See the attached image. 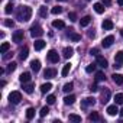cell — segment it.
<instances>
[{"instance_id":"35","label":"cell","mask_w":123,"mask_h":123,"mask_svg":"<svg viewBox=\"0 0 123 123\" xmlns=\"http://www.w3.org/2000/svg\"><path fill=\"white\" fill-rule=\"evenodd\" d=\"M48 113H49V107H48V106H45V107H42V109H41V111H39V116H41V117H45Z\"/></svg>"},{"instance_id":"49","label":"cell","mask_w":123,"mask_h":123,"mask_svg":"<svg viewBox=\"0 0 123 123\" xmlns=\"http://www.w3.org/2000/svg\"><path fill=\"white\" fill-rule=\"evenodd\" d=\"M119 113H120V116H123V109H122V110H120Z\"/></svg>"},{"instance_id":"33","label":"cell","mask_w":123,"mask_h":123,"mask_svg":"<svg viewBox=\"0 0 123 123\" xmlns=\"http://www.w3.org/2000/svg\"><path fill=\"white\" fill-rule=\"evenodd\" d=\"M68 119H70L71 122H75V123H80V122H81V116H78V114H70Z\"/></svg>"},{"instance_id":"24","label":"cell","mask_w":123,"mask_h":123,"mask_svg":"<svg viewBox=\"0 0 123 123\" xmlns=\"http://www.w3.org/2000/svg\"><path fill=\"white\" fill-rule=\"evenodd\" d=\"M23 91H25V93H28V94H32V93H33V84L23 83Z\"/></svg>"},{"instance_id":"41","label":"cell","mask_w":123,"mask_h":123,"mask_svg":"<svg viewBox=\"0 0 123 123\" xmlns=\"http://www.w3.org/2000/svg\"><path fill=\"white\" fill-rule=\"evenodd\" d=\"M68 19H70L71 22H75V20H77V13H74V12H70V13H68Z\"/></svg>"},{"instance_id":"27","label":"cell","mask_w":123,"mask_h":123,"mask_svg":"<svg viewBox=\"0 0 123 123\" xmlns=\"http://www.w3.org/2000/svg\"><path fill=\"white\" fill-rule=\"evenodd\" d=\"M9 49H10V43L9 42H3L2 46H0V54H6Z\"/></svg>"},{"instance_id":"42","label":"cell","mask_w":123,"mask_h":123,"mask_svg":"<svg viewBox=\"0 0 123 123\" xmlns=\"http://www.w3.org/2000/svg\"><path fill=\"white\" fill-rule=\"evenodd\" d=\"M96 65H97V62H96V64H90V65H87L86 71H87V73H93V71L96 70Z\"/></svg>"},{"instance_id":"14","label":"cell","mask_w":123,"mask_h":123,"mask_svg":"<svg viewBox=\"0 0 123 123\" xmlns=\"http://www.w3.org/2000/svg\"><path fill=\"white\" fill-rule=\"evenodd\" d=\"M74 29H70V32H68V38L71 39V41H74V42H78L80 39H81V35H78V33H75V32H73Z\"/></svg>"},{"instance_id":"38","label":"cell","mask_w":123,"mask_h":123,"mask_svg":"<svg viewBox=\"0 0 123 123\" xmlns=\"http://www.w3.org/2000/svg\"><path fill=\"white\" fill-rule=\"evenodd\" d=\"M73 87H74V84H73V83H67V84L64 86V88H62V90H64L65 93H70V91L73 90Z\"/></svg>"},{"instance_id":"3","label":"cell","mask_w":123,"mask_h":123,"mask_svg":"<svg viewBox=\"0 0 123 123\" xmlns=\"http://www.w3.org/2000/svg\"><path fill=\"white\" fill-rule=\"evenodd\" d=\"M42 35H43V29L39 25H33L31 28V36L32 38H41Z\"/></svg>"},{"instance_id":"7","label":"cell","mask_w":123,"mask_h":123,"mask_svg":"<svg viewBox=\"0 0 123 123\" xmlns=\"http://www.w3.org/2000/svg\"><path fill=\"white\" fill-rule=\"evenodd\" d=\"M110 100V90L109 88H104L103 91H101V97H100V101L103 103V104H107V101Z\"/></svg>"},{"instance_id":"46","label":"cell","mask_w":123,"mask_h":123,"mask_svg":"<svg viewBox=\"0 0 123 123\" xmlns=\"http://www.w3.org/2000/svg\"><path fill=\"white\" fill-rule=\"evenodd\" d=\"M87 35H88V38H94V36H96V32L91 29V31H88V33H87Z\"/></svg>"},{"instance_id":"21","label":"cell","mask_w":123,"mask_h":123,"mask_svg":"<svg viewBox=\"0 0 123 123\" xmlns=\"http://www.w3.org/2000/svg\"><path fill=\"white\" fill-rule=\"evenodd\" d=\"M90 22H91V16H84V18H81L80 25H81L83 28H86V26H88V25H90Z\"/></svg>"},{"instance_id":"34","label":"cell","mask_w":123,"mask_h":123,"mask_svg":"<svg viewBox=\"0 0 123 123\" xmlns=\"http://www.w3.org/2000/svg\"><path fill=\"white\" fill-rule=\"evenodd\" d=\"M114 101L116 104H123V93H119L114 96Z\"/></svg>"},{"instance_id":"13","label":"cell","mask_w":123,"mask_h":123,"mask_svg":"<svg viewBox=\"0 0 123 123\" xmlns=\"http://www.w3.org/2000/svg\"><path fill=\"white\" fill-rule=\"evenodd\" d=\"M113 22L111 20H109V19H106V20H103V23H101V28L104 29V31H111L113 29Z\"/></svg>"},{"instance_id":"50","label":"cell","mask_w":123,"mask_h":123,"mask_svg":"<svg viewBox=\"0 0 123 123\" xmlns=\"http://www.w3.org/2000/svg\"><path fill=\"white\" fill-rule=\"evenodd\" d=\"M120 35H122V36H123V29H122V31H120Z\"/></svg>"},{"instance_id":"31","label":"cell","mask_w":123,"mask_h":123,"mask_svg":"<svg viewBox=\"0 0 123 123\" xmlns=\"http://www.w3.org/2000/svg\"><path fill=\"white\" fill-rule=\"evenodd\" d=\"M70 70H71V64L68 62V64H65V65H64L62 71H61V74H62V77H67V75H68V73H70Z\"/></svg>"},{"instance_id":"30","label":"cell","mask_w":123,"mask_h":123,"mask_svg":"<svg viewBox=\"0 0 123 123\" xmlns=\"http://www.w3.org/2000/svg\"><path fill=\"white\" fill-rule=\"evenodd\" d=\"M33 116H35V109H33V107H29V109L26 110V119H28V120H32Z\"/></svg>"},{"instance_id":"25","label":"cell","mask_w":123,"mask_h":123,"mask_svg":"<svg viewBox=\"0 0 123 123\" xmlns=\"http://www.w3.org/2000/svg\"><path fill=\"white\" fill-rule=\"evenodd\" d=\"M51 88H52V84H51V83H45V84H42V86H41V93H42V94H45V93H48Z\"/></svg>"},{"instance_id":"16","label":"cell","mask_w":123,"mask_h":123,"mask_svg":"<svg viewBox=\"0 0 123 123\" xmlns=\"http://www.w3.org/2000/svg\"><path fill=\"white\" fill-rule=\"evenodd\" d=\"M19 81L23 84V83H29L31 81V73H22L20 77H19Z\"/></svg>"},{"instance_id":"22","label":"cell","mask_w":123,"mask_h":123,"mask_svg":"<svg viewBox=\"0 0 123 123\" xmlns=\"http://www.w3.org/2000/svg\"><path fill=\"white\" fill-rule=\"evenodd\" d=\"M111 77H113V81H114L116 84H119V86L123 84V75H122V74H113Z\"/></svg>"},{"instance_id":"8","label":"cell","mask_w":123,"mask_h":123,"mask_svg":"<svg viewBox=\"0 0 123 123\" xmlns=\"http://www.w3.org/2000/svg\"><path fill=\"white\" fill-rule=\"evenodd\" d=\"M113 42H114V36H113V35H109V36H106V38L101 41V45H103L104 48H109V46L113 45Z\"/></svg>"},{"instance_id":"6","label":"cell","mask_w":123,"mask_h":123,"mask_svg":"<svg viewBox=\"0 0 123 123\" xmlns=\"http://www.w3.org/2000/svg\"><path fill=\"white\" fill-rule=\"evenodd\" d=\"M94 104H96V98H94V97H86V98L81 101V107H83V109H87V107L94 106Z\"/></svg>"},{"instance_id":"17","label":"cell","mask_w":123,"mask_h":123,"mask_svg":"<svg viewBox=\"0 0 123 123\" xmlns=\"http://www.w3.org/2000/svg\"><path fill=\"white\" fill-rule=\"evenodd\" d=\"M28 55H29V49H28V46H23V48L20 49V52H19V58L23 61V59L28 58Z\"/></svg>"},{"instance_id":"12","label":"cell","mask_w":123,"mask_h":123,"mask_svg":"<svg viewBox=\"0 0 123 123\" xmlns=\"http://www.w3.org/2000/svg\"><path fill=\"white\" fill-rule=\"evenodd\" d=\"M97 65L98 67H101V68H106L109 64H107V59L104 58V56H101V55H97Z\"/></svg>"},{"instance_id":"15","label":"cell","mask_w":123,"mask_h":123,"mask_svg":"<svg viewBox=\"0 0 123 123\" xmlns=\"http://www.w3.org/2000/svg\"><path fill=\"white\" fill-rule=\"evenodd\" d=\"M45 45H46V42H45V41H42V39H38V41H35V42H33V46H35V49H36V51L43 49V48H45Z\"/></svg>"},{"instance_id":"19","label":"cell","mask_w":123,"mask_h":123,"mask_svg":"<svg viewBox=\"0 0 123 123\" xmlns=\"http://www.w3.org/2000/svg\"><path fill=\"white\" fill-rule=\"evenodd\" d=\"M94 10H96V13H98V15H101V13H104V5L103 3H94Z\"/></svg>"},{"instance_id":"5","label":"cell","mask_w":123,"mask_h":123,"mask_svg":"<svg viewBox=\"0 0 123 123\" xmlns=\"http://www.w3.org/2000/svg\"><path fill=\"white\" fill-rule=\"evenodd\" d=\"M123 64V51H119L114 56V68H120Z\"/></svg>"},{"instance_id":"40","label":"cell","mask_w":123,"mask_h":123,"mask_svg":"<svg viewBox=\"0 0 123 123\" xmlns=\"http://www.w3.org/2000/svg\"><path fill=\"white\" fill-rule=\"evenodd\" d=\"M55 100H56V97H55L54 94H51V96H48V97H46V103H48V104H54V103H55Z\"/></svg>"},{"instance_id":"45","label":"cell","mask_w":123,"mask_h":123,"mask_svg":"<svg viewBox=\"0 0 123 123\" xmlns=\"http://www.w3.org/2000/svg\"><path fill=\"white\" fill-rule=\"evenodd\" d=\"M101 3H103L104 6H110V5H111V0H101Z\"/></svg>"},{"instance_id":"52","label":"cell","mask_w":123,"mask_h":123,"mask_svg":"<svg viewBox=\"0 0 123 123\" xmlns=\"http://www.w3.org/2000/svg\"><path fill=\"white\" fill-rule=\"evenodd\" d=\"M87 2H90V0H87Z\"/></svg>"},{"instance_id":"43","label":"cell","mask_w":123,"mask_h":123,"mask_svg":"<svg viewBox=\"0 0 123 123\" xmlns=\"http://www.w3.org/2000/svg\"><path fill=\"white\" fill-rule=\"evenodd\" d=\"M5 25H6L7 28H13L15 22H13V20H10V19H6V20H5Z\"/></svg>"},{"instance_id":"20","label":"cell","mask_w":123,"mask_h":123,"mask_svg":"<svg viewBox=\"0 0 123 123\" xmlns=\"http://www.w3.org/2000/svg\"><path fill=\"white\" fill-rule=\"evenodd\" d=\"M73 54H74V49H73L71 46H67V48H64V51H62V56H64V58H70Z\"/></svg>"},{"instance_id":"44","label":"cell","mask_w":123,"mask_h":123,"mask_svg":"<svg viewBox=\"0 0 123 123\" xmlns=\"http://www.w3.org/2000/svg\"><path fill=\"white\" fill-rule=\"evenodd\" d=\"M90 54L94 55V56H97V55H98V49H97V48H93V49H90Z\"/></svg>"},{"instance_id":"29","label":"cell","mask_w":123,"mask_h":123,"mask_svg":"<svg viewBox=\"0 0 123 123\" xmlns=\"http://www.w3.org/2000/svg\"><path fill=\"white\" fill-rule=\"evenodd\" d=\"M74 101H75V96H73V94H71V96H65V97H64V103H65L67 106H68V104H73Z\"/></svg>"},{"instance_id":"51","label":"cell","mask_w":123,"mask_h":123,"mask_svg":"<svg viewBox=\"0 0 123 123\" xmlns=\"http://www.w3.org/2000/svg\"><path fill=\"white\" fill-rule=\"evenodd\" d=\"M58 2H67V0H58Z\"/></svg>"},{"instance_id":"36","label":"cell","mask_w":123,"mask_h":123,"mask_svg":"<svg viewBox=\"0 0 123 123\" xmlns=\"http://www.w3.org/2000/svg\"><path fill=\"white\" fill-rule=\"evenodd\" d=\"M51 13H52V15H59V13H62V7H59V6H55V7H52Z\"/></svg>"},{"instance_id":"32","label":"cell","mask_w":123,"mask_h":123,"mask_svg":"<svg viewBox=\"0 0 123 123\" xmlns=\"http://www.w3.org/2000/svg\"><path fill=\"white\" fill-rule=\"evenodd\" d=\"M104 80H106V75H104L103 71L96 73V81H104Z\"/></svg>"},{"instance_id":"23","label":"cell","mask_w":123,"mask_h":123,"mask_svg":"<svg viewBox=\"0 0 123 123\" xmlns=\"http://www.w3.org/2000/svg\"><path fill=\"white\" fill-rule=\"evenodd\" d=\"M52 26H54L55 29H62V28H65V23H64L62 20L58 19V20H54V22H52Z\"/></svg>"},{"instance_id":"10","label":"cell","mask_w":123,"mask_h":123,"mask_svg":"<svg viewBox=\"0 0 123 123\" xmlns=\"http://www.w3.org/2000/svg\"><path fill=\"white\" fill-rule=\"evenodd\" d=\"M31 68H32L33 73H38V71L41 70V61H39V59H33V61H31Z\"/></svg>"},{"instance_id":"1","label":"cell","mask_w":123,"mask_h":123,"mask_svg":"<svg viewBox=\"0 0 123 123\" xmlns=\"http://www.w3.org/2000/svg\"><path fill=\"white\" fill-rule=\"evenodd\" d=\"M32 16V9L29 6H20L18 12V20L20 22H28Z\"/></svg>"},{"instance_id":"47","label":"cell","mask_w":123,"mask_h":123,"mask_svg":"<svg viewBox=\"0 0 123 123\" xmlns=\"http://www.w3.org/2000/svg\"><path fill=\"white\" fill-rule=\"evenodd\" d=\"M90 90H91V91H97V90H98V87H97V84H91V87H90Z\"/></svg>"},{"instance_id":"4","label":"cell","mask_w":123,"mask_h":123,"mask_svg":"<svg viewBox=\"0 0 123 123\" xmlns=\"http://www.w3.org/2000/svg\"><path fill=\"white\" fill-rule=\"evenodd\" d=\"M46 56H48V61H49V62H52V64H56L58 61H59V55H58V52L55 49H51L46 54Z\"/></svg>"},{"instance_id":"2","label":"cell","mask_w":123,"mask_h":123,"mask_svg":"<svg viewBox=\"0 0 123 123\" xmlns=\"http://www.w3.org/2000/svg\"><path fill=\"white\" fill-rule=\"evenodd\" d=\"M20 100H22L20 91H12V93L9 94V101H10V104H19Z\"/></svg>"},{"instance_id":"48","label":"cell","mask_w":123,"mask_h":123,"mask_svg":"<svg viewBox=\"0 0 123 123\" xmlns=\"http://www.w3.org/2000/svg\"><path fill=\"white\" fill-rule=\"evenodd\" d=\"M117 3H119V6H123V0H117Z\"/></svg>"},{"instance_id":"28","label":"cell","mask_w":123,"mask_h":123,"mask_svg":"<svg viewBox=\"0 0 123 123\" xmlns=\"http://www.w3.org/2000/svg\"><path fill=\"white\" fill-rule=\"evenodd\" d=\"M38 13H39L41 18H46V16H48V9H46V6H41L39 10H38Z\"/></svg>"},{"instance_id":"26","label":"cell","mask_w":123,"mask_h":123,"mask_svg":"<svg viewBox=\"0 0 123 123\" xmlns=\"http://www.w3.org/2000/svg\"><path fill=\"white\" fill-rule=\"evenodd\" d=\"M88 119H90L91 122H98V120H101V117H100V114H98L97 111L90 113V114H88Z\"/></svg>"},{"instance_id":"39","label":"cell","mask_w":123,"mask_h":123,"mask_svg":"<svg viewBox=\"0 0 123 123\" xmlns=\"http://www.w3.org/2000/svg\"><path fill=\"white\" fill-rule=\"evenodd\" d=\"M16 67H18V64H16V62H10V64L7 65V73L15 71V70H16Z\"/></svg>"},{"instance_id":"11","label":"cell","mask_w":123,"mask_h":123,"mask_svg":"<svg viewBox=\"0 0 123 123\" xmlns=\"http://www.w3.org/2000/svg\"><path fill=\"white\" fill-rule=\"evenodd\" d=\"M22 41H23V31H16V32L13 33V42L19 43V42H22Z\"/></svg>"},{"instance_id":"37","label":"cell","mask_w":123,"mask_h":123,"mask_svg":"<svg viewBox=\"0 0 123 123\" xmlns=\"http://www.w3.org/2000/svg\"><path fill=\"white\" fill-rule=\"evenodd\" d=\"M12 10H13V5H12V3H7L6 7H5V13H6V15H10Z\"/></svg>"},{"instance_id":"18","label":"cell","mask_w":123,"mask_h":123,"mask_svg":"<svg viewBox=\"0 0 123 123\" xmlns=\"http://www.w3.org/2000/svg\"><path fill=\"white\" fill-rule=\"evenodd\" d=\"M107 113L110 116H116L119 113V109H117V104H113V106H109L107 107Z\"/></svg>"},{"instance_id":"9","label":"cell","mask_w":123,"mask_h":123,"mask_svg":"<svg viewBox=\"0 0 123 123\" xmlns=\"http://www.w3.org/2000/svg\"><path fill=\"white\" fill-rule=\"evenodd\" d=\"M55 75H56V70H54V68H46V70L43 71V77H45L46 80L54 78Z\"/></svg>"}]
</instances>
